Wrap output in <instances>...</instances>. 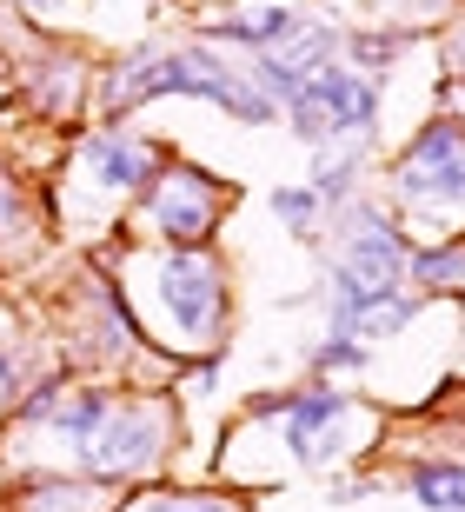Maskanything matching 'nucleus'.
Masks as SVG:
<instances>
[{"label": "nucleus", "instance_id": "f257e3e1", "mask_svg": "<svg viewBox=\"0 0 465 512\" xmlns=\"http://www.w3.org/2000/svg\"><path fill=\"white\" fill-rule=\"evenodd\" d=\"M372 114H379V94H372L359 74H346V67H319L306 87H299V100L286 107V120H293V133L306 140V147H326L333 133H366Z\"/></svg>", "mask_w": 465, "mask_h": 512}, {"label": "nucleus", "instance_id": "f03ea898", "mask_svg": "<svg viewBox=\"0 0 465 512\" xmlns=\"http://www.w3.org/2000/svg\"><path fill=\"white\" fill-rule=\"evenodd\" d=\"M392 180H399V200H412V207H452V200H465V127L459 120L426 127L399 153Z\"/></svg>", "mask_w": 465, "mask_h": 512}, {"label": "nucleus", "instance_id": "7ed1b4c3", "mask_svg": "<svg viewBox=\"0 0 465 512\" xmlns=\"http://www.w3.org/2000/svg\"><path fill=\"white\" fill-rule=\"evenodd\" d=\"M339 273L372 293H399V273H406V233L392 227L386 213L353 207L346 213V233H339Z\"/></svg>", "mask_w": 465, "mask_h": 512}, {"label": "nucleus", "instance_id": "20e7f679", "mask_svg": "<svg viewBox=\"0 0 465 512\" xmlns=\"http://www.w3.org/2000/svg\"><path fill=\"white\" fill-rule=\"evenodd\" d=\"M160 300L173 306V320H180V333H206L213 326V313H220V266L206 260V253H173L167 266H160Z\"/></svg>", "mask_w": 465, "mask_h": 512}, {"label": "nucleus", "instance_id": "39448f33", "mask_svg": "<svg viewBox=\"0 0 465 512\" xmlns=\"http://www.w3.org/2000/svg\"><path fill=\"white\" fill-rule=\"evenodd\" d=\"M160 439H167V426H160L153 406H113L100 439L87 446V459L100 473H127V466H147V459L160 453Z\"/></svg>", "mask_w": 465, "mask_h": 512}, {"label": "nucleus", "instance_id": "423d86ee", "mask_svg": "<svg viewBox=\"0 0 465 512\" xmlns=\"http://www.w3.org/2000/svg\"><path fill=\"white\" fill-rule=\"evenodd\" d=\"M147 207H153V220H160L173 240H200V233L213 227L220 200H213V180H200V173H167Z\"/></svg>", "mask_w": 465, "mask_h": 512}, {"label": "nucleus", "instance_id": "0eeeda50", "mask_svg": "<svg viewBox=\"0 0 465 512\" xmlns=\"http://www.w3.org/2000/svg\"><path fill=\"white\" fill-rule=\"evenodd\" d=\"M346 419V399L339 393H306L293 406H279V433L293 446V459H333V426Z\"/></svg>", "mask_w": 465, "mask_h": 512}, {"label": "nucleus", "instance_id": "6e6552de", "mask_svg": "<svg viewBox=\"0 0 465 512\" xmlns=\"http://www.w3.org/2000/svg\"><path fill=\"white\" fill-rule=\"evenodd\" d=\"M87 167H100L107 187H140L153 173V153L140 140H87Z\"/></svg>", "mask_w": 465, "mask_h": 512}, {"label": "nucleus", "instance_id": "1a4fd4ad", "mask_svg": "<svg viewBox=\"0 0 465 512\" xmlns=\"http://www.w3.org/2000/svg\"><path fill=\"white\" fill-rule=\"evenodd\" d=\"M412 493L426 499L432 512H465V466L459 459H426L412 473Z\"/></svg>", "mask_w": 465, "mask_h": 512}, {"label": "nucleus", "instance_id": "9d476101", "mask_svg": "<svg viewBox=\"0 0 465 512\" xmlns=\"http://www.w3.org/2000/svg\"><path fill=\"white\" fill-rule=\"evenodd\" d=\"M213 34H226V40H246V47H279V40L293 34V14L286 7H246V14H233L226 27H213Z\"/></svg>", "mask_w": 465, "mask_h": 512}, {"label": "nucleus", "instance_id": "9b49d317", "mask_svg": "<svg viewBox=\"0 0 465 512\" xmlns=\"http://www.w3.org/2000/svg\"><path fill=\"white\" fill-rule=\"evenodd\" d=\"M107 413H113L107 399H74L67 413H54V426H60V433H67V439H74L80 453H87L93 439H100V426H107Z\"/></svg>", "mask_w": 465, "mask_h": 512}, {"label": "nucleus", "instance_id": "f8f14e48", "mask_svg": "<svg viewBox=\"0 0 465 512\" xmlns=\"http://www.w3.org/2000/svg\"><path fill=\"white\" fill-rule=\"evenodd\" d=\"M412 273H419L426 286H452V280L465 286V247H432V253H419V260H412Z\"/></svg>", "mask_w": 465, "mask_h": 512}, {"label": "nucleus", "instance_id": "ddd939ff", "mask_svg": "<svg viewBox=\"0 0 465 512\" xmlns=\"http://www.w3.org/2000/svg\"><path fill=\"white\" fill-rule=\"evenodd\" d=\"M273 213L286 220V227L306 233V227L319 220V193H313V187H279V193H273Z\"/></svg>", "mask_w": 465, "mask_h": 512}, {"label": "nucleus", "instance_id": "4468645a", "mask_svg": "<svg viewBox=\"0 0 465 512\" xmlns=\"http://www.w3.org/2000/svg\"><path fill=\"white\" fill-rule=\"evenodd\" d=\"M319 366H333V373H339V366H353V373H359V366H366V353H359V340H333L326 353H319Z\"/></svg>", "mask_w": 465, "mask_h": 512}, {"label": "nucleus", "instance_id": "2eb2a0df", "mask_svg": "<svg viewBox=\"0 0 465 512\" xmlns=\"http://www.w3.org/2000/svg\"><path fill=\"white\" fill-rule=\"evenodd\" d=\"M147 512H233V506H220V499H160Z\"/></svg>", "mask_w": 465, "mask_h": 512}, {"label": "nucleus", "instance_id": "dca6fc26", "mask_svg": "<svg viewBox=\"0 0 465 512\" xmlns=\"http://www.w3.org/2000/svg\"><path fill=\"white\" fill-rule=\"evenodd\" d=\"M353 54L379 67V60H392V54H399V40H353Z\"/></svg>", "mask_w": 465, "mask_h": 512}, {"label": "nucleus", "instance_id": "f3484780", "mask_svg": "<svg viewBox=\"0 0 465 512\" xmlns=\"http://www.w3.org/2000/svg\"><path fill=\"white\" fill-rule=\"evenodd\" d=\"M0 200H7V180H0Z\"/></svg>", "mask_w": 465, "mask_h": 512}]
</instances>
